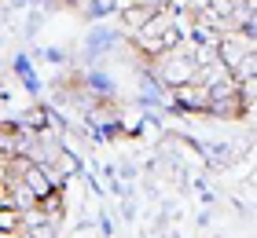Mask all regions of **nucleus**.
<instances>
[{
    "mask_svg": "<svg viewBox=\"0 0 257 238\" xmlns=\"http://www.w3.org/2000/svg\"><path fill=\"white\" fill-rule=\"evenodd\" d=\"M246 55H253V33L250 30H235V26H231L224 37L217 41V59H220V66H224V70L242 63Z\"/></svg>",
    "mask_w": 257,
    "mask_h": 238,
    "instance_id": "obj_1",
    "label": "nucleus"
},
{
    "mask_svg": "<svg viewBox=\"0 0 257 238\" xmlns=\"http://www.w3.org/2000/svg\"><path fill=\"white\" fill-rule=\"evenodd\" d=\"M158 74H162V81L166 85H188V81H195V74H198V63L195 59H184V55H169V52H162L158 55Z\"/></svg>",
    "mask_w": 257,
    "mask_h": 238,
    "instance_id": "obj_2",
    "label": "nucleus"
},
{
    "mask_svg": "<svg viewBox=\"0 0 257 238\" xmlns=\"http://www.w3.org/2000/svg\"><path fill=\"white\" fill-rule=\"evenodd\" d=\"M173 99H177L180 106H191V110H206V103H209V88H206V85H195V81H188V85H177Z\"/></svg>",
    "mask_w": 257,
    "mask_h": 238,
    "instance_id": "obj_3",
    "label": "nucleus"
},
{
    "mask_svg": "<svg viewBox=\"0 0 257 238\" xmlns=\"http://www.w3.org/2000/svg\"><path fill=\"white\" fill-rule=\"evenodd\" d=\"M151 19H155V8L140 4V0H133V4H125V8H121V22H125L128 30H144Z\"/></svg>",
    "mask_w": 257,
    "mask_h": 238,
    "instance_id": "obj_4",
    "label": "nucleus"
},
{
    "mask_svg": "<svg viewBox=\"0 0 257 238\" xmlns=\"http://www.w3.org/2000/svg\"><path fill=\"white\" fill-rule=\"evenodd\" d=\"M0 154H4V158L26 154V143H22V128L19 125H0Z\"/></svg>",
    "mask_w": 257,
    "mask_h": 238,
    "instance_id": "obj_5",
    "label": "nucleus"
},
{
    "mask_svg": "<svg viewBox=\"0 0 257 238\" xmlns=\"http://www.w3.org/2000/svg\"><path fill=\"white\" fill-rule=\"evenodd\" d=\"M33 205H37L48 220H59V216H63V187H52L48 194H41Z\"/></svg>",
    "mask_w": 257,
    "mask_h": 238,
    "instance_id": "obj_6",
    "label": "nucleus"
},
{
    "mask_svg": "<svg viewBox=\"0 0 257 238\" xmlns=\"http://www.w3.org/2000/svg\"><path fill=\"white\" fill-rule=\"evenodd\" d=\"M0 231H4V234H19L22 231V209L0 205Z\"/></svg>",
    "mask_w": 257,
    "mask_h": 238,
    "instance_id": "obj_7",
    "label": "nucleus"
},
{
    "mask_svg": "<svg viewBox=\"0 0 257 238\" xmlns=\"http://www.w3.org/2000/svg\"><path fill=\"white\" fill-rule=\"evenodd\" d=\"M26 128H48V110H41V106H33V110L26 114Z\"/></svg>",
    "mask_w": 257,
    "mask_h": 238,
    "instance_id": "obj_8",
    "label": "nucleus"
}]
</instances>
